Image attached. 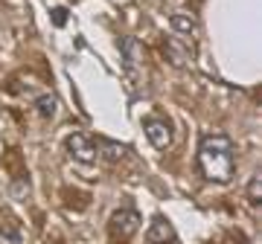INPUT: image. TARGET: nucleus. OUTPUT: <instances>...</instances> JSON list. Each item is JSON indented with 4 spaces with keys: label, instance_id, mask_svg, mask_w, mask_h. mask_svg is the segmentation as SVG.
Returning <instances> with one entry per match:
<instances>
[{
    "label": "nucleus",
    "instance_id": "1",
    "mask_svg": "<svg viewBox=\"0 0 262 244\" xmlns=\"http://www.w3.org/2000/svg\"><path fill=\"white\" fill-rule=\"evenodd\" d=\"M198 172L210 183H230L236 175L233 140L225 134H204L198 140Z\"/></svg>",
    "mask_w": 262,
    "mask_h": 244
},
{
    "label": "nucleus",
    "instance_id": "2",
    "mask_svg": "<svg viewBox=\"0 0 262 244\" xmlns=\"http://www.w3.org/2000/svg\"><path fill=\"white\" fill-rule=\"evenodd\" d=\"M137 230H140V212L131 209V207L117 209V212H111V218H108V235H111L114 244L131 241V238L137 235Z\"/></svg>",
    "mask_w": 262,
    "mask_h": 244
},
{
    "label": "nucleus",
    "instance_id": "3",
    "mask_svg": "<svg viewBox=\"0 0 262 244\" xmlns=\"http://www.w3.org/2000/svg\"><path fill=\"white\" fill-rule=\"evenodd\" d=\"M120 53H122V67H125V76H128L131 85H134L137 70H143V64H146V47H143L140 38L125 35L120 41Z\"/></svg>",
    "mask_w": 262,
    "mask_h": 244
},
{
    "label": "nucleus",
    "instance_id": "4",
    "mask_svg": "<svg viewBox=\"0 0 262 244\" xmlns=\"http://www.w3.org/2000/svg\"><path fill=\"white\" fill-rule=\"evenodd\" d=\"M67 154L76 160V163H96V142H94V137L91 134H84V131H76V134H70L67 137Z\"/></svg>",
    "mask_w": 262,
    "mask_h": 244
},
{
    "label": "nucleus",
    "instance_id": "5",
    "mask_svg": "<svg viewBox=\"0 0 262 244\" xmlns=\"http://www.w3.org/2000/svg\"><path fill=\"white\" fill-rule=\"evenodd\" d=\"M163 56H166V61L172 67H189L192 64V50H189V44L178 35H169L166 41H163Z\"/></svg>",
    "mask_w": 262,
    "mask_h": 244
},
{
    "label": "nucleus",
    "instance_id": "6",
    "mask_svg": "<svg viewBox=\"0 0 262 244\" xmlns=\"http://www.w3.org/2000/svg\"><path fill=\"white\" fill-rule=\"evenodd\" d=\"M143 131L149 137V142L155 149H169V142H172V128H169V122L163 116H146L143 119Z\"/></svg>",
    "mask_w": 262,
    "mask_h": 244
},
{
    "label": "nucleus",
    "instance_id": "7",
    "mask_svg": "<svg viewBox=\"0 0 262 244\" xmlns=\"http://www.w3.org/2000/svg\"><path fill=\"white\" fill-rule=\"evenodd\" d=\"M0 238L6 244H24V227H20L18 215L0 212Z\"/></svg>",
    "mask_w": 262,
    "mask_h": 244
},
{
    "label": "nucleus",
    "instance_id": "8",
    "mask_svg": "<svg viewBox=\"0 0 262 244\" xmlns=\"http://www.w3.org/2000/svg\"><path fill=\"white\" fill-rule=\"evenodd\" d=\"M146 241L149 244H175V227L169 224L166 218H155L146 233Z\"/></svg>",
    "mask_w": 262,
    "mask_h": 244
},
{
    "label": "nucleus",
    "instance_id": "9",
    "mask_svg": "<svg viewBox=\"0 0 262 244\" xmlns=\"http://www.w3.org/2000/svg\"><path fill=\"white\" fill-rule=\"evenodd\" d=\"M169 27L178 38H192L198 32V20L189 15V12H172L169 15Z\"/></svg>",
    "mask_w": 262,
    "mask_h": 244
},
{
    "label": "nucleus",
    "instance_id": "10",
    "mask_svg": "<svg viewBox=\"0 0 262 244\" xmlns=\"http://www.w3.org/2000/svg\"><path fill=\"white\" fill-rule=\"evenodd\" d=\"M96 154L102 160H108V163H120L122 157H125V145L122 142H114V140H105V137H96Z\"/></svg>",
    "mask_w": 262,
    "mask_h": 244
},
{
    "label": "nucleus",
    "instance_id": "11",
    "mask_svg": "<svg viewBox=\"0 0 262 244\" xmlns=\"http://www.w3.org/2000/svg\"><path fill=\"white\" fill-rule=\"evenodd\" d=\"M35 113L41 119H53L58 113V96L56 93H41L35 99Z\"/></svg>",
    "mask_w": 262,
    "mask_h": 244
},
{
    "label": "nucleus",
    "instance_id": "12",
    "mask_svg": "<svg viewBox=\"0 0 262 244\" xmlns=\"http://www.w3.org/2000/svg\"><path fill=\"white\" fill-rule=\"evenodd\" d=\"M29 178L27 175H18V178H12V186H9V195L15 198V201H27L29 198Z\"/></svg>",
    "mask_w": 262,
    "mask_h": 244
},
{
    "label": "nucleus",
    "instance_id": "13",
    "mask_svg": "<svg viewBox=\"0 0 262 244\" xmlns=\"http://www.w3.org/2000/svg\"><path fill=\"white\" fill-rule=\"evenodd\" d=\"M3 166L12 172V178H18V175H27V169L20 166V149H9V154L3 157Z\"/></svg>",
    "mask_w": 262,
    "mask_h": 244
},
{
    "label": "nucleus",
    "instance_id": "14",
    "mask_svg": "<svg viewBox=\"0 0 262 244\" xmlns=\"http://www.w3.org/2000/svg\"><path fill=\"white\" fill-rule=\"evenodd\" d=\"M259 198H262V183H259V175H253L251 183H248V201L259 204Z\"/></svg>",
    "mask_w": 262,
    "mask_h": 244
},
{
    "label": "nucleus",
    "instance_id": "15",
    "mask_svg": "<svg viewBox=\"0 0 262 244\" xmlns=\"http://www.w3.org/2000/svg\"><path fill=\"white\" fill-rule=\"evenodd\" d=\"M64 20H67V9L64 6H56V9H53V23H56V27H64Z\"/></svg>",
    "mask_w": 262,
    "mask_h": 244
}]
</instances>
